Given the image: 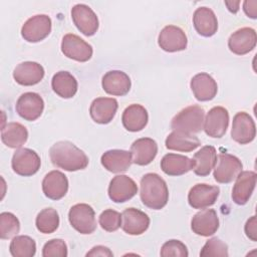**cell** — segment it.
I'll use <instances>...</instances> for the list:
<instances>
[{"label":"cell","mask_w":257,"mask_h":257,"mask_svg":"<svg viewBox=\"0 0 257 257\" xmlns=\"http://www.w3.org/2000/svg\"><path fill=\"white\" fill-rule=\"evenodd\" d=\"M160 255L162 257H170V256H177V257H187L189 255L187 246L179 241V240H169L161 248Z\"/></svg>","instance_id":"39"},{"label":"cell","mask_w":257,"mask_h":257,"mask_svg":"<svg viewBox=\"0 0 257 257\" xmlns=\"http://www.w3.org/2000/svg\"><path fill=\"white\" fill-rule=\"evenodd\" d=\"M228 253V246L225 242L217 237H213L209 239L206 244L203 246L200 256H221L227 257Z\"/></svg>","instance_id":"38"},{"label":"cell","mask_w":257,"mask_h":257,"mask_svg":"<svg viewBox=\"0 0 257 257\" xmlns=\"http://www.w3.org/2000/svg\"><path fill=\"white\" fill-rule=\"evenodd\" d=\"M220 189L208 184L195 185L188 194L189 205L194 209H205L214 205L219 197Z\"/></svg>","instance_id":"13"},{"label":"cell","mask_w":257,"mask_h":257,"mask_svg":"<svg viewBox=\"0 0 257 257\" xmlns=\"http://www.w3.org/2000/svg\"><path fill=\"white\" fill-rule=\"evenodd\" d=\"M68 190V180L60 171H51L45 175L42 181V191L51 200L63 198Z\"/></svg>","instance_id":"21"},{"label":"cell","mask_w":257,"mask_h":257,"mask_svg":"<svg viewBox=\"0 0 257 257\" xmlns=\"http://www.w3.org/2000/svg\"><path fill=\"white\" fill-rule=\"evenodd\" d=\"M190 85L194 96L199 101H208L213 99L218 91L217 82L206 72H201L193 76Z\"/></svg>","instance_id":"25"},{"label":"cell","mask_w":257,"mask_h":257,"mask_svg":"<svg viewBox=\"0 0 257 257\" xmlns=\"http://www.w3.org/2000/svg\"><path fill=\"white\" fill-rule=\"evenodd\" d=\"M53 91L62 98H71L77 91V80L68 71L56 72L51 80Z\"/></svg>","instance_id":"32"},{"label":"cell","mask_w":257,"mask_h":257,"mask_svg":"<svg viewBox=\"0 0 257 257\" xmlns=\"http://www.w3.org/2000/svg\"><path fill=\"white\" fill-rule=\"evenodd\" d=\"M140 197L146 207L153 210L163 209L169 200V190L165 180L155 173L146 174L141 180Z\"/></svg>","instance_id":"2"},{"label":"cell","mask_w":257,"mask_h":257,"mask_svg":"<svg viewBox=\"0 0 257 257\" xmlns=\"http://www.w3.org/2000/svg\"><path fill=\"white\" fill-rule=\"evenodd\" d=\"M149 114L147 109L138 103L128 105L122 112L121 121L124 128L128 132H140L147 125Z\"/></svg>","instance_id":"27"},{"label":"cell","mask_w":257,"mask_h":257,"mask_svg":"<svg viewBox=\"0 0 257 257\" xmlns=\"http://www.w3.org/2000/svg\"><path fill=\"white\" fill-rule=\"evenodd\" d=\"M20 230V223L17 217L10 212L0 214V238L10 239L15 237Z\"/></svg>","instance_id":"36"},{"label":"cell","mask_w":257,"mask_h":257,"mask_svg":"<svg viewBox=\"0 0 257 257\" xmlns=\"http://www.w3.org/2000/svg\"><path fill=\"white\" fill-rule=\"evenodd\" d=\"M118 104L112 97H97L93 99L89 107L91 118L100 124H106L112 120Z\"/></svg>","instance_id":"24"},{"label":"cell","mask_w":257,"mask_h":257,"mask_svg":"<svg viewBox=\"0 0 257 257\" xmlns=\"http://www.w3.org/2000/svg\"><path fill=\"white\" fill-rule=\"evenodd\" d=\"M35 225L37 230L43 234H50L56 231L59 226V216L55 209L45 208L36 217Z\"/></svg>","instance_id":"35"},{"label":"cell","mask_w":257,"mask_h":257,"mask_svg":"<svg viewBox=\"0 0 257 257\" xmlns=\"http://www.w3.org/2000/svg\"><path fill=\"white\" fill-rule=\"evenodd\" d=\"M43 257H66L67 246L61 239H52L46 242L42 249Z\"/></svg>","instance_id":"40"},{"label":"cell","mask_w":257,"mask_h":257,"mask_svg":"<svg viewBox=\"0 0 257 257\" xmlns=\"http://www.w3.org/2000/svg\"><path fill=\"white\" fill-rule=\"evenodd\" d=\"M219 228V218L214 209H203L196 213L191 221L192 231L203 237L212 236Z\"/></svg>","instance_id":"16"},{"label":"cell","mask_w":257,"mask_h":257,"mask_svg":"<svg viewBox=\"0 0 257 257\" xmlns=\"http://www.w3.org/2000/svg\"><path fill=\"white\" fill-rule=\"evenodd\" d=\"M102 89L115 96L125 95L131 89V78L128 75L120 70H110L107 71L101 80Z\"/></svg>","instance_id":"23"},{"label":"cell","mask_w":257,"mask_h":257,"mask_svg":"<svg viewBox=\"0 0 257 257\" xmlns=\"http://www.w3.org/2000/svg\"><path fill=\"white\" fill-rule=\"evenodd\" d=\"M101 165L108 172L121 173L128 170L132 165L131 152L124 150L106 151L100 158Z\"/></svg>","instance_id":"28"},{"label":"cell","mask_w":257,"mask_h":257,"mask_svg":"<svg viewBox=\"0 0 257 257\" xmlns=\"http://www.w3.org/2000/svg\"><path fill=\"white\" fill-rule=\"evenodd\" d=\"M132 162L139 166L151 164L158 154V145L151 138H142L135 141L131 147Z\"/></svg>","instance_id":"22"},{"label":"cell","mask_w":257,"mask_h":257,"mask_svg":"<svg viewBox=\"0 0 257 257\" xmlns=\"http://www.w3.org/2000/svg\"><path fill=\"white\" fill-rule=\"evenodd\" d=\"M100 227L107 232H114L121 226V214L115 210H104L98 218Z\"/></svg>","instance_id":"37"},{"label":"cell","mask_w":257,"mask_h":257,"mask_svg":"<svg viewBox=\"0 0 257 257\" xmlns=\"http://www.w3.org/2000/svg\"><path fill=\"white\" fill-rule=\"evenodd\" d=\"M70 225L80 234H91L96 229L94 210L87 204H76L68 212Z\"/></svg>","instance_id":"4"},{"label":"cell","mask_w":257,"mask_h":257,"mask_svg":"<svg viewBox=\"0 0 257 257\" xmlns=\"http://www.w3.org/2000/svg\"><path fill=\"white\" fill-rule=\"evenodd\" d=\"M27 139V128L19 122H9L1 128V140L8 148H21L26 143Z\"/></svg>","instance_id":"31"},{"label":"cell","mask_w":257,"mask_h":257,"mask_svg":"<svg viewBox=\"0 0 257 257\" xmlns=\"http://www.w3.org/2000/svg\"><path fill=\"white\" fill-rule=\"evenodd\" d=\"M158 43L164 51L177 52L186 49L188 39L185 32L180 27L168 25L161 30Z\"/></svg>","instance_id":"14"},{"label":"cell","mask_w":257,"mask_h":257,"mask_svg":"<svg viewBox=\"0 0 257 257\" xmlns=\"http://www.w3.org/2000/svg\"><path fill=\"white\" fill-rule=\"evenodd\" d=\"M51 163L64 171L83 170L88 165V158L83 151L68 141L55 143L49 150Z\"/></svg>","instance_id":"1"},{"label":"cell","mask_w":257,"mask_h":257,"mask_svg":"<svg viewBox=\"0 0 257 257\" xmlns=\"http://www.w3.org/2000/svg\"><path fill=\"white\" fill-rule=\"evenodd\" d=\"M9 251L13 257H32L36 252V243L29 236H15L10 243Z\"/></svg>","instance_id":"34"},{"label":"cell","mask_w":257,"mask_h":257,"mask_svg":"<svg viewBox=\"0 0 257 257\" xmlns=\"http://www.w3.org/2000/svg\"><path fill=\"white\" fill-rule=\"evenodd\" d=\"M150 226V218L143 211L127 208L121 213V228L128 235H141Z\"/></svg>","instance_id":"18"},{"label":"cell","mask_w":257,"mask_h":257,"mask_svg":"<svg viewBox=\"0 0 257 257\" xmlns=\"http://www.w3.org/2000/svg\"><path fill=\"white\" fill-rule=\"evenodd\" d=\"M240 1H225V5L228 7V10L232 13H236L239 10Z\"/></svg>","instance_id":"44"},{"label":"cell","mask_w":257,"mask_h":257,"mask_svg":"<svg viewBox=\"0 0 257 257\" xmlns=\"http://www.w3.org/2000/svg\"><path fill=\"white\" fill-rule=\"evenodd\" d=\"M205 110L200 105H190L178 112L171 121L173 131L197 134L204 127Z\"/></svg>","instance_id":"3"},{"label":"cell","mask_w":257,"mask_h":257,"mask_svg":"<svg viewBox=\"0 0 257 257\" xmlns=\"http://www.w3.org/2000/svg\"><path fill=\"white\" fill-rule=\"evenodd\" d=\"M44 76V68L34 61H24L19 63L13 71L14 80L24 86L37 84Z\"/></svg>","instance_id":"20"},{"label":"cell","mask_w":257,"mask_h":257,"mask_svg":"<svg viewBox=\"0 0 257 257\" xmlns=\"http://www.w3.org/2000/svg\"><path fill=\"white\" fill-rule=\"evenodd\" d=\"M15 108L22 118L28 121H33L42 114L44 101L36 92H25L17 99Z\"/></svg>","instance_id":"11"},{"label":"cell","mask_w":257,"mask_h":257,"mask_svg":"<svg viewBox=\"0 0 257 257\" xmlns=\"http://www.w3.org/2000/svg\"><path fill=\"white\" fill-rule=\"evenodd\" d=\"M138 193L136 182L126 175H117L112 178L108 186V197L114 203H123L131 200Z\"/></svg>","instance_id":"12"},{"label":"cell","mask_w":257,"mask_h":257,"mask_svg":"<svg viewBox=\"0 0 257 257\" xmlns=\"http://www.w3.org/2000/svg\"><path fill=\"white\" fill-rule=\"evenodd\" d=\"M51 32V19L45 14L30 17L21 28V35L28 42H39Z\"/></svg>","instance_id":"7"},{"label":"cell","mask_w":257,"mask_h":257,"mask_svg":"<svg viewBox=\"0 0 257 257\" xmlns=\"http://www.w3.org/2000/svg\"><path fill=\"white\" fill-rule=\"evenodd\" d=\"M86 256H104V257H111L113 256V253L109 250V248L102 246V245H97L91 248L89 252L86 253Z\"/></svg>","instance_id":"42"},{"label":"cell","mask_w":257,"mask_h":257,"mask_svg":"<svg viewBox=\"0 0 257 257\" xmlns=\"http://www.w3.org/2000/svg\"><path fill=\"white\" fill-rule=\"evenodd\" d=\"M166 148L177 152H192L200 145L199 139L193 134H186L173 131L166 139Z\"/></svg>","instance_id":"33"},{"label":"cell","mask_w":257,"mask_h":257,"mask_svg":"<svg viewBox=\"0 0 257 257\" xmlns=\"http://www.w3.org/2000/svg\"><path fill=\"white\" fill-rule=\"evenodd\" d=\"M41 160L40 157L31 149L22 148L18 149L11 161V166L13 171L23 177H30L38 172L40 169Z\"/></svg>","instance_id":"6"},{"label":"cell","mask_w":257,"mask_h":257,"mask_svg":"<svg viewBox=\"0 0 257 257\" xmlns=\"http://www.w3.org/2000/svg\"><path fill=\"white\" fill-rule=\"evenodd\" d=\"M71 18L76 28L85 36H92L98 29V19L93 10L85 4H76L71 9Z\"/></svg>","instance_id":"9"},{"label":"cell","mask_w":257,"mask_h":257,"mask_svg":"<svg viewBox=\"0 0 257 257\" xmlns=\"http://www.w3.org/2000/svg\"><path fill=\"white\" fill-rule=\"evenodd\" d=\"M245 233L249 239L256 242L257 241V225H256V216H252L247 220L245 224Z\"/></svg>","instance_id":"41"},{"label":"cell","mask_w":257,"mask_h":257,"mask_svg":"<svg viewBox=\"0 0 257 257\" xmlns=\"http://www.w3.org/2000/svg\"><path fill=\"white\" fill-rule=\"evenodd\" d=\"M256 41L255 30L250 27H243L231 34L228 39V47L233 53L244 55L255 48Z\"/></svg>","instance_id":"17"},{"label":"cell","mask_w":257,"mask_h":257,"mask_svg":"<svg viewBox=\"0 0 257 257\" xmlns=\"http://www.w3.org/2000/svg\"><path fill=\"white\" fill-rule=\"evenodd\" d=\"M193 24L196 31L204 36L211 37L218 30V20L212 9L199 7L193 14Z\"/></svg>","instance_id":"26"},{"label":"cell","mask_w":257,"mask_h":257,"mask_svg":"<svg viewBox=\"0 0 257 257\" xmlns=\"http://www.w3.org/2000/svg\"><path fill=\"white\" fill-rule=\"evenodd\" d=\"M229 125V112L223 106H214L209 110L204 121L206 135L211 138H222Z\"/></svg>","instance_id":"15"},{"label":"cell","mask_w":257,"mask_h":257,"mask_svg":"<svg viewBox=\"0 0 257 257\" xmlns=\"http://www.w3.org/2000/svg\"><path fill=\"white\" fill-rule=\"evenodd\" d=\"M192 160L194 162V173L201 177L208 176L217 162L216 149L213 146H205L194 155Z\"/></svg>","instance_id":"30"},{"label":"cell","mask_w":257,"mask_h":257,"mask_svg":"<svg viewBox=\"0 0 257 257\" xmlns=\"http://www.w3.org/2000/svg\"><path fill=\"white\" fill-rule=\"evenodd\" d=\"M243 165L241 161L230 154L222 153L218 156L214 167V179L221 184H229L242 172Z\"/></svg>","instance_id":"5"},{"label":"cell","mask_w":257,"mask_h":257,"mask_svg":"<svg viewBox=\"0 0 257 257\" xmlns=\"http://www.w3.org/2000/svg\"><path fill=\"white\" fill-rule=\"evenodd\" d=\"M243 10L245 14L252 18L256 19L257 18V1H244L243 3Z\"/></svg>","instance_id":"43"},{"label":"cell","mask_w":257,"mask_h":257,"mask_svg":"<svg viewBox=\"0 0 257 257\" xmlns=\"http://www.w3.org/2000/svg\"><path fill=\"white\" fill-rule=\"evenodd\" d=\"M256 136V126L253 118L245 111L237 112L233 117L231 137L240 145L251 143Z\"/></svg>","instance_id":"10"},{"label":"cell","mask_w":257,"mask_h":257,"mask_svg":"<svg viewBox=\"0 0 257 257\" xmlns=\"http://www.w3.org/2000/svg\"><path fill=\"white\" fill-rule=\"evenodd\" d=\"M61 51L66 57L78 62L89 60L93 52L90 44L72 33L63 36L61 41Z\"/></svg>","instance_id":"8"},{"label":"cell","mask_w":257,"mask_h":257,"mask_svg":"<svg viewBox=\"0 0 257 257\" xmlns=\"http://www.w3.org/2000/svg\"><path fill=\"white\" fill-rule=\"evenodd\" d=\"M193 160L179 154H167L161 161V169L168 176H181L193 170Z\"/></svg>","instance_id":"29"},{"label":"cell","mask_w":257,"mask_h":257,"mask_svg":"<svg viewBox=\"0 0 257 257\" xmlns=\"http://www.w3.org/2000/svg\"><path fill=\"white\" fill-rule=\"evenodd\" d=\"M257 175L253 171H243L236 177V182L232 190V200L237 205H245L256 185Z\"/></svg>","instance_id":"19"}]
</instances>
